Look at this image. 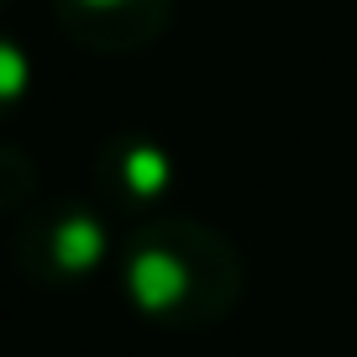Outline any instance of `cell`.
Wrapping results in <instances>:
<instances>
[{
    "instance_id": "1",
    "label": "cell",
    "mask_w": 357,
    "mask_h": 357,
    "mask_svg": "<svg viewBox=\"0 0 357 357\" xmlns=\"http://www.w3.org/2000/svg\"><path fill=\"white\" fill-rule=\"evenodd\" d=\"M121 300L163 331H211L247 289L242 247L195 215H153L116 247Z\"/></svg>"
},
{
    "instance_id": "2",
    "label": "cell",
    "mask_w": 357,
    "mask_h": 357,
    "mask_svg": "<svg viewBox=\"0 0 357 357\" xmlns=\"http://www.w3.org/2000/svg\"><path fill=\"white\" fill-rule=\"evenodd\" d=\"M11 263L32 289H79L111 263V221L100 200L53 195L16 221Z\"/></svg>"
},
{
    "instance_id": "3",
    "label": "cell",
    "mask_w": 357,
    "mask_h": 357,
    "mask_svg": "<svg viewBox=\"0 0 357 357\" xmlns=\"http://www.w3.org/2000/svg\"><path fill=\"white\" fill-rule=\"evenodd\" d=\"M53 16L68 43L100 58L142 53L174 22V0H53Z\"/></svg>"
},
{
    "instance_id": "4",
    "label": "cell",
    "mask_w": 357,
    "mask_h": 357,
    "mask_svg": "<svg viewBox=\"0 0 357 357\" xmlns=\"http://www.w3.org/2000/svg\"><path fill=\"white\" fill-rule=\"evenodd\" d=\"M174 190V153L153 137H111L95 153V200L121 215H147Z\"/></svg>"
},
{
    "instance_id": "5",
    "label": "cell",
    "mask_w": 357,
    "mask_h": 357,
    "mask_svg": "<svg viewBox=\"0 0 357 357\" xmlns=\"http://www.w3.org/2000/svg\"><path fill=\"white\" fill-rule=\"evenodd\" d=\"M43 200V178H37V163L26 158V147L0 142V215H16L22 221L32 205Z\"/></svg>"
},
{
    "instance_id": "6",
    "label": "cell",
    "mask_w": 357,
    "mask_h": 357,
    "mask_svg": "<svg viewBox=\"0 0 357 357\" xmlns=\"http://www.w3.org/2000/svg\"><path fill=\"white\" fill-rule=\"evenodd\" d=\"M32 100V58L16 37L0 32V121H11Z\"/></svg>"
},
{
    "instance_id": "7",
    "label": "cell",
    "mask_w": 357,
    "mask_h": 357,
    "mask_svg": "<svg viewBox=\"0 0 357 357\" xmlns=\"http://www.w3.org/2000/svg\"><path fill=\"white\" fill-rule=\"evenodd\" d=\"M0 6H6V0H0Z\"/></svg>"
}]
</instances>
